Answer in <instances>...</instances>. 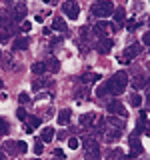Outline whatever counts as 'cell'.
I'll list each match as a JSON object with an SVG mask.
<instances>
[{
	"label": "cell",
	"mask_w": 150,
	"mask_h": 160,
	"mask_svg": "<svg viewBox=\"0 0 150 160\" xmlns=\"http://www.w3.org/2000/svg\"><path fill=\"white\" fill-rule=\"evenodd\" d=\"M82 146H84V158L86 160H100V148L94 136H84Z\"/></svg>",
	"instance_id": "obj_2"
},
{
	"label": "cell",
	"mask_w": 150,
	"mask_h": 160,
	"mask_svg": "<svg viewBox=\"0 0 150 160\" xmlns=\"http://www.w3.org/2000/svg\"><path fill=\"white\" fill-rule=\"evenodd\" d=\"M0 100H6V94H0Z\"/></svg>",
	"instance_id": "obj_40"
},
{
	"label": "cell",
	"mask_w": 150,
	"mask_h": 160,
	"mask_svg": "<svg viewBox=\"0 0 150 160\" xmlns=\"http://www.w3.org/2000/svg\"><path fill=\"white\" fill-rule=\"evenodd\" d=\"M130 104H132L134 108L142 106V96H140V94H132V96H130Z\"/></svg>",
	"instance_id": "obj_24"
},
{
	"label": "cell",
	"mask_w": 150,
	"mask_h": 160,
	"mask_svg": "<svg viewBox=\"0 0 150 160\" xmlns=\"http://www.w3.org/2000/svg\"><path fill=\"white\" fill-rule=\"evenodd\" d=\"M56 160H66V158H56Z\"/></svg>",
	"instance_id": "obj_42"
},
{
	"label": "cell",
	"mask_w": 150,
	"mask_h": 160,
	"mask_svg": "<svg viewBox=\"0 0 150 160\" xmlns=\"http://www.w3.org/2000/svg\"><path fill=\"white\" fill-rule=\"evenodd\" d=\"M112 46H114L112 38H102V40H98V44H96V52L98 54H108L110 50H112Z\"/></svg>",
	"instance_id": "obj_7"
},
{
	"label": "cell",
	"mask_w": 150,
	"mask_h": 160,
	"mask_svg": "<svg viewBox=\"0 0 150 160\" xmlns=\"http://www.w3.org/2000/svg\"><path fill=\"white\" fill-rule=\"evenodd\" d=\"M148 26H150V18H148Z\"/></svg>",
	"instance_id": "obj_44"
},
{
	"label": "cell",
	"mask_w": 150,
	"mask_h": 160,
	"mask_svg": "<svg viewBox=\"0 0 150 160\" xmlns=\"http://www.w3.org/2000/svg\"><path fill=\"white\" fill-rule=\"evenodd\" d=\"M106 110H108V114H112V116H120V118H126L128 116L126 110H124V106H122V102H118V100L108 102L106 104Z\"/></svg>",
	"instance_id": "obj_5"
},
{
	"label": "cell",
	"mask_w": 150,
	"mask_h": 160,
	"mask_svg": "<svg viewBox=\"0 0 150 160\" xmlns=\"http://www.w3.org/2000/svg\"><path fill=\"white\" fill-rule=\"evenodd\" d=\"M120 136H122V130H116V128L104 130V140H106V142H116Z\"/></svg>",
	"instance_id": "obj_10"
},
{
	"label": "cell",
	"mask_w": 150,
	"mask_h": 160,
	"mask_svg": "<svg viewBox=\"0 0 150 160\" xmlns=\"http://www.w3.org/2000/svg\"><path fill=\"white\" fill-rule=\"evenodd\" d=\"M104 86H106L108 94L118 96V94H122L124 90H126V86H128V74L124 72V70H118V72L114 74L108 82H104Z\"/></svg>",
	"instance_id": "obj_1"
},
{
	"label": "cell",
	"mask_w": 150,
	"mask_h": 160,
	"mask_svg": "<svg viewBox=\"0 0 150 160\" xmlns=\"http://www.w3.org/2000/svg\"><path fill=\"white\" fill-rule=\"evenodd\" d=\"M106 124L110 128H116V130H124V120L122 118H118V116H112V114H110V116L106 118Z\"/></svg>",
	"instance_id": "obj_12"
},
{
	"label": "cell",
	"mask_w": 150,
	"mask_h": 160,
	"mask_svg": "<svg viewBox=\"0 0 150 160\" xmlns=\"http://www.w3.org/2000/svg\"><path fill=\"white\" fill-rule=\"evenodd\" d=\"M4 158H6V156H4V152H0V160H4Z\"/></svg>",
	"instance_id": "obj_41"
},
{
	"label": "cell",
	"mask_w": 150,
	"mask_h": 160,
	"mask_svg": "<svg viewBox=\"0 0 150 160\" xmlns=\"http://www.w3.org/2000/svg\"><path fill=\"white\" fill-rule=\"evenodd\" d=\"M52 28L54 30H58V32H68V26H66V22H64V18H54L52 20Z\"/></svg>",
	"instance_id": "obj_16"
},
{
	"label": "cell",
	"mask_w": 150,
	"mask_h": 160,
	"mask_svg": "<svg viewBox=\"0 0 150 160\" xmlns=\"http://www.w3.org/2000/svg\"><path fill=\"white\" fill-rule=\"evenodd\" d=\"M90 12L96 18H108L110 14L114 12V6H112L110 0H96V2L92 4V8H90Z\"/></svg>",
	"instance_id": "obj_3"
},
{
	"label": "cell",
	"mask_w": 150,
	"mask_h": 160,
	"mask_svg": "<svg viewBox=\"0 0 150 160\" xmlns=\"http://www.w3.org/2000/svg\"><path fill=\"white\" fill-rule=\"evenodd\" d=\"M38 126H40V118L38 116H30V118H26V128H24V130L30 134L34 128H38Z\"/></svg>",
	"instance_id": "obj_15"
},
{
	"label": "cell",
	"mask_w": 150,
	"mask_h": 160,
	"mask_svg": "<svg viewBox=\"0 0 150 160\" xmlns=\"http://www.w3.org/2000/svg\"><path fill=\"white\" fill-rule=\"evenodd\" d=\"M94 120H96V114H94V112H86V114L80 116V122L78 124H80V126H90Z\"/></svg>",
	"instance_id": "obj_14"
},
{
	"label": "cell",
	"mask_w": 150,
	"mask_h": 160,
	"mask_svg": "<svg viewBox=\"0 0 150 160\" xmlns=\"http://www.w3.org/2000/svg\"><path fill=\"white\" fill-rule=\"evenodd\" d=\"M46 80H34V82H32V90H40V88H42V86H46Z\"/></svg>",
	"instance_id": "obj_29"
},
{
	"label": "cell",
	"mask_w": 150,
	"mask_h": 160,
	"mask_svg": "<svg viewBox=\"0 0 150 160\" xmlns=\"http://www.w3.org/2000/svg\"><path fill=\"white\" fill-rule=\"evenodd\" d=\"M100 78H102V76H100V74L88 72V74H82V78H80V82H82V84H92V82H98Z\"/></svg>",
	"instance_id": "obj_17"
},
{
	"label": "cell",
	"mask_w": 150,
	"mask_h": 160,
	"mask_svg": "<svg viewBox=\"0 0 150 160\" xmlns=\"http://www.w3.org/2000/svg\"><path fill=\"white\" fill-rule=\"evenodd\" d=\"M132 86L136 88V90L146 88V86H148V78H146V76H136V78L132 80Z\"/></svg>",
	"instance_id": "obj_20"
},
{
	"label": "cell",
	"mask_w": 150,
	"mask_h": 160,
	"mask_svg": "<svg viewBox=\"0 0 150 160\" xmlns=\"http://www.w3.org/2000/svg\"><path fill=\"white\" fill-rule=\"evenodd\" d=\"M4 68H12V56L10 54H4Z\"/></svg>",
	"instance_id": "obj_31"
},
{
	"label": "cell",
	"mask_w": 150,
	"mask_h": 160,
	"mask_svg": "<svg viewBox=\"0 0 150 160\" xmlns=\"http://www.w3.org/2000/svg\"><path fill=\"white\" fill-rule=\"evenodd\" d=\"M44 64H46V70H50V72H58L60 70V62H58V58H54V56H50Z\"/></svg>",
	"instance_id": "obj_18"
},
{
	"label": "cell",
	"mask_w": 150,
	"mask_h": 160,
	"mask_svg": "<svg viewBox=\"0 0 150 160\" xmlns=\"http://www.w3.org/2000/svg\"><path fill=\"white\" fill-rule=\"evenodd\" d=\"M128 140H130V146H132V152H130V156H128V158H134V156H138V154L142 152V146H140V142H138L136 134H132V136H130Z\"/></svg>",
	"instance_id": "obj_11"
},
{
	"label": "cell",
	"mask_w": 150,
	"mask_h": 160,
	"mask_svg": "<svg viewBox=\"0 0 150 160\" xmlns=\"http://www.w3.org/2000/svg\"><path fill=\"white\" fill-rule=\"evenodd\" d=\"M34 152H36V154H42V152H44V144H42V140H38V142L34 144Z\"/></svg>",
	"instance_id": "obj_32"
},
{
	"label": "cell",
	"mask_w": 150,
	"mask_h": 160,
	"mask_svg": "<svg viewBox=\"0 0 150 160\" xmlns=\"http://www.w3.org/2000/svg\"><path fill=\"white\" fill-rule=\"evenodd\" d=\"M0 58H2V50H0Z\"/></svg>",
	"instance_id": "obj_43"
},
{
	"label": "cell",
	"mask_w": 150,
	"mask_h": 160,
	"mask_svg": "<svg viewBox=\"0 0 150 160\" xmlns=\"http://www.w3.org/2000/svg\"><path fill=\"white\" fill-rule=\"evenodd\" d=\"M8 122H6V120H4V118H0V136H6V134H8Z\"/></svg>",
	"instance_id": "obj_26"
},
{
	"label": "cell",
	"mask_w": 150,
	"mask_h": 160,
	"mask_svg": "<svg viewBox=\"0 0 150 160\" xmlns=\"http://www.w3.org/2000/svg\"><path fill=\"white\" fill-rule=\"evenodd\" d=\"M0 86H2V80H0Z\"/></svg>",
	"instance_id": "obj_45"
},
{
	"label": "cell",
	"mask_w": 150,
	"mask_h": 160,
	"mask_svg": "<svg viewBox=\"0 0 150 160\" xmlns=\"http://www.w3.org/2000/svg\"><path fill=\"white\" fill-rule=\"evenodd\" d=\"M58 138H60V140H64V138H66V132H64V130H62V132H58Z\"/></svg>",
	"instance_id": "obj_39"
},
{
	"label": "cell",
	"mask_w": 150,
	"mask_h": 160,
	"mask_svg": "<svg viewBox=\"0 0 150 160\" xmlns=\"http://www.w3.org/2000/svg\"><path fill=\"white\" fill-rule=\"evenodd\" d=\"M32 72L34 74H44V72H46V64H44V62H34L32 64Z\"/></svg>",
	"instance_id": "obj_23"
},
{
	"label": "cell",
	"mask_w": 150,
	"mask_h": 160,
	"mask_svg": "<svg viewBox=\"0 0 150 160\" xmlns=\"http://www.w3.org/2000/svg\"><path fill=\"white\" fill-rule=\"evenodd\" d=\"M20 28H22V30H24V32H28V30H30V28H32V24H30V22H28V20H24V22H22V26H20Z\"/></svg>",
	"instance_id": "obj_36"
},
{
	"label": "cell",
	"mask_w": 150,
	"mask_h": 160,
	"mask_svg": "<svg viewBox=\"0 0 150 160\" xmlns=\"http://www.w3.org/2000/svg\"><path fill=\"white\" fill-rule=\"evenodd\" d=\"M28 46H30L28 36H18V38H14V42H12V50H26Z\"/></svg>",
	"instance_id": "obj_9"
},
{
	"label": "cell",
	"mask_w": 150,
	"mask_h": 160,
	"mask_svg": "<svg viewBox=\"0 0 150 160\" xmlns=\"http://www.w3.org/2000/svg\"><path fill=\"white\" fill-rule=\"evenodd\" d=\"M16 148H18V152H20V154H24V152H26V150H28V144L20 140V142H16Z\"/></svg>",
	"instance_id": "obj_30"
},
{
	"label": "cell",
	"mask_w": 150,
	"mask_h": 160,
	"mask_svg": "<svg viewBox=\"0 0 150 160\" xmlns=\"http://www.w3.org/2000/svg\"><path fill=\"white\" fill-rule=\"evenodd\" d=\"M62 12L66 14L70 20H76L78 14H80V4L76 2V0H66V2L62 4Z\"/></svg>",
	"instance_id": "obj_4"
},
{
	"label": "cell",
	"mask_w": 150,
	"mask_h": 160,
	"mask_svg": "<svg viewBox=\"0 0 150 160\" xmlns=\"http://www.w3.org/2000/svg\"><path fill=\"white\" fill-rule=\"evenodd\" d=\"M16 116H18V120H26L28 114H26V110H24V108H18L16 110Z\"/></svg>",
	"instance_id": "obj_33"
},
{
	"label": "cell",
	"mask_w": 150,
	"mask_h": 160,
	"mask_svg": "<svg viewBox=\"0 0 150 160\" xmlns=\"http://www.w3.org/2000/svg\"><path fill=\"white\" fill-rule=\"evenodd\" d=\"M80 146V140L78 138H68V148L70 150H76Z\"/></svg>",
	"instance_id": "obj_28"
},
{
	"label": "cell",
	"mask_w": 150,
	"mask_h": 160,
	"mask_svg": "<svg viewBox=\"0 0 150 160\" xmlns=\"http://www.w3.org/2000/svg\"><path fill=\"white\" fill-rule=\"evenodd\" d=\"M54 138V128L52 126H46L42 130V136H40V140H42V142H50V140Z\"/></svg>",
	"instance_id": "obj_21"
},
{
	"label": "cell",
	"mask_w": 150,
	"mask_h": 160,
	"mask_svg": "<svg viewBox=\"0 0 150 160\" xmlns=\"http://www.w3.org/2000/svg\"><path fill=\"white\" fill-rule=\"evenodd\" d=\"M70 116H72V112H70V108H64L58 112V124L60 126H66V124L70 122Z\"/></svg>",
	"instance_id": "obj_13"
},
{
	"label": "cell",
	"mask_w": 150,
	"mask_h": 160,
	"mask_svg": "<svg viewBox=\"0 0 150 160\" xmlns=\"http://www.w3.org/2000/svg\"><path fill=\"white\" fill-rule=\"evenodd\" d=\"M96 96H98V98H104V96H108V90H106V86H104V84L96 88Z\"/></svg>",
	"instance_id": "obj_27"
},
{
	"label": "cell",
	"mask_w": 150,
	"mask_h": 160,
	"mask_svg": "<svg viewBox=\"0 0 150 160\" xmlns=\"http://www.w3.org/2000/svg\"><path fill=\"white\" fill-rule=\"evenodd\" d=\"M142 44H144V46H150V30L142 34Z\"/></svg>",
	"instance_id": "obj_35"
},
{
	"label": "cell",
	"mask_w": 150,
	"mask_h": 160,
	"mask_svg": "<svg viewBox=\"0 0 150 160\" xmlns=\"http://www.w3.org/2000/svg\"><path fill=\"white\" fill-rule=\"evenodd\" d=\"M4 150H6V152H10V154H16V142H12V140H8L6 144H4Z\"/></svg>",
	"instance_id": "obj_25"
},
{
	"label": "cell",
	"mask_w": 150,
	"mask_h": 160,
	"mask_svg": "<svg viewBox=\"0 0 150 160\" xmlns=\"http://www.w3.org/2000/svg\"><path fill=\"white\" fill-rule=\"evenodd\" d=\"M26 12H28L26 4H24V2H16L14 8H12V20H14V22H22V20L26 18Z\"/></svg>",
	"instance_id": "obj_6"
},
{
	"label": "cell",
	"mask_w": 150,
	"mask_h": 160,
	"mask_svg": "<svg viewBox=\"0 0 150 160\" xmlns=\"http://www.w3.org/2000/svg\"><path fill=\"white\" fill-rule=\"evenodd\" d=\"M34 160H40V158H34Z\"/></svg>",
	"instance_id": "obj_46"
},
{
	"label": "cell",
	"mask_w": 150,
	"mask_h": 160,
	"mask_svg": "<svg viewBox=\"0 0 150 160\" xmlns=\"http://www.w3.org/2000/svg\"><path fill=\"white\" fill-rule=\"evenodd\" d=\"M18 100H20V104H26V102H30V96L26 92H20V96H18Z\"/></svg>",
	"instance_id": "obj_34"
},
{
	"label": "cell",
	"mask_w": 150,
	"mask_h": 160,
	"mask_svg": "<svg viewBox=\"0 0 150 160\" xmlns=\"http://www.w3.org/2000/svg\"><path fill=\"white\" fill-rule=\"evenodd\" d=\"M140 52H142V46H140V44H130V46L124 50V60H128V62H130V60L136 58Z\"/></svg>",
	"instance_id": "obj_8"
},
{
	"label": "cell",
	"mask_w": 150,
	"mask_h": 160,
	"mask_svg": "<svg viewBox=\"0 0 150 160\" xmlns=\"http://www.w3.org/2000/svg\"><path fill=\"white\" fill-rule=\"evenodd\" d=\"M54 154H56L58 158H64V150H60V148H56V150H54Z\"/></svg>",
	"instance_id": "obj_38"
},
{
	"label": "cell",
	"mask_w": 150,
	"mask_h": 160,
	"mask_svg": "<svg viewBox=\"0 0 150 160\" xmlns=\"http://www.w3.org/2000/svg\"><path fill=\"white\" fill-rule=\"evenodd\" d=\"M10 22H12V16H8V12H6V10H2V8H0V30H2V28H6V26H10Z\"/></svg>",
	"instance_id": "obj_19"
},
{
	"label": "cell",
	"mask_w": 150,
	"mask_h": 160,
	"mask_svg": "<svg viewBox=\"0 0 150 160\" xmlns=\"http://www.w3.org/2000/svg\"><path fill=\"white\" fill-rule=\"evenodd\" d=\"M140 26V22H134V20H130V22H128V30H136Z\"/></svg>",
	"instance_id": "obj_37"
},
{
	"label": "cell",
	"mask_w": 150,
	"mask_h": 160,
	"mask_svg": "<svg viewBox=\"0 0 150 160\" xmlns=\"http://www.w3.org/2000/svg\"><path fill=\"white\" fill-rule=\"evenodd\" d=\"M124 18H126V12H124V8H116L114 10V20H116V26L124 22Z\"/></svg>",
	"instance_id": "obj_22"
}]
</instances>
